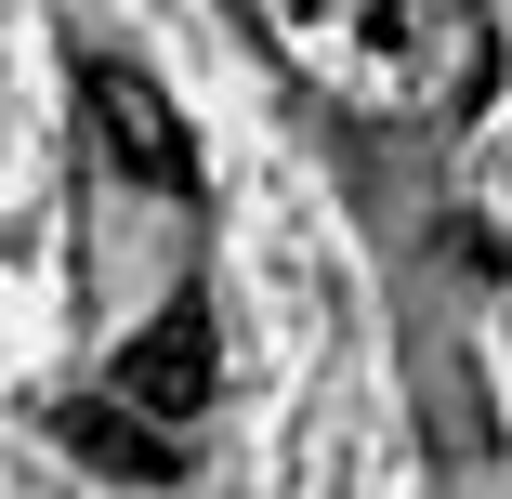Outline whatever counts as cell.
Wrapping results in <instances>:
<instances>
[{"mask_svg": "<svg viewBox=\"0 0 512 499\" xmlns=\"http://www.w3.org/2000/svg\"><path fill=\"white\" fill-rule=\"evenodd\" d=\"M250 14L289 79H316L342 119H381V132H447L499 79L486 0H250Z\"/></svg>", "mask_w": 512, "mask_h": 499, "instance_id": "cell-1", "label": "cell"}, {"mask_svg": "<svg viewBox=\"0 0 512 499\" xmlns=\"http://www.w3.org/2000/svg\"><path fill=\"white\" fill-rule=\"evenodd\" d=\"M211 381H224V355H211V303L145 316L132 355H119V394H132V408H158V421H197V408H211Z\"/></svg>", "mask_w": 512, "mask_h": 499, "instance_id": "cell-2", "label": "cell"}, {"mask_svg": "<svg viewBox=\"0 0 512 499\" xmlns=\"http://www.w3.org/2000/svg\"><path fill=\"white\" fill-rule=\"evenodd\" d=\"M79 92H92V119H106V145H119V171H132V184H197L184 119H171V92H158L145 66H92Z\"/></svg>", "mask_w": 512, "mask_h": 499, "instance_id": "cell-3", "label": "cell"}, {"mask_svg": "<svg viewBox=\"0 0 512 499\" xmlns=\"http://www.w3.org/2000/svg\"><path fill=\"white\" fill-rule=\"evenodd\" d=\"M53 434H66L92 473H119V486H171V473H184L171 421H158V408H132V394H92V408H66Z\"/></svg>", "mask_w": 512, "mask_h": 499, "instance_id": "cell-4", "label": "cell"}]
</instances>
